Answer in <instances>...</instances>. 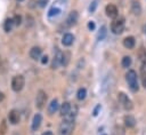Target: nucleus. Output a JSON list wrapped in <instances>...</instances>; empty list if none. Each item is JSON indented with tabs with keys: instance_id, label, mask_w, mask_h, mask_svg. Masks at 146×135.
Segmentation results:
<instances>
[{
	"instance_id": "1",
	"label": "nucleus",
	"mask_w": 146,
	"mask_h": 135,
	"mask_svg": "<svg viewBox=\"0 0 146 135\" xmlns=\"http://www.w3.org/2000/svg\"><path fill=\"white\" fill-rule=\"evenodd\" d=\"M66 117L67 118H65L59 125V128H58L59 135H71L74 129V118L71 116H66Z\"/></svg>"
},
{
	"instance_id": "2",
	"label": "nucleus",
	"mask_w": 146,
	"mask_h": 135,
	"mask_svg": "<svg viewBox=\"0 0 146 135\" xmlns=\"http://www.w3.org/2000/svg\"><path fill=\"white\" fill-rule=\"evenodd\" d=\"M125 80L129 85V88L132 90V92H137L139 89V86H138V79H137V73L135 70H129L125 74Z\"/></svg>"
},
{
	"instance_id": "3",
	"label": "nucleus",
	"mask_w": 146,
	"mask_h": 135,
	"mask_svg": "<svg viewBox=\"0 0 146 135\" xmlns=\"http://www.w3.org/2000/svg\"><path fill=\"white\" fill-rule=\"evenodd\" d=\"M24 84H25V80H24V77L22 74L15 76L11 80V88L14 92H21L24 87Z\"/></svg>"
},
{
	"instance_id": "4",
	"label": "nucleus",
	"mask_w": 146,
	"mask_h": 135,
	"mask_svg": "<svg viewBox=\"0 0 146 135\" xmlns=\"http://www.w3.org/2000/svg\"><path fill=\"white\" fill-rule=\"evenodd\" d=\"M111 30L114 34H120L123 32L124 30V19L123 18H119V19H115L112 22V25H111Z\"/></svg>"
},
{
	"instance_id": "5",
	"label": "nucleus",
	"mask_w": 146,
	"mask_h": 135,
	"mask_svg": "<svg viewBox=\"0 0 146 135\" xmlns=\"http://www.w3.org/2000/svg\"><path fill=\"white\" fill-rule=\"evenodd\" d=\"M117 98H119V102H120V104L125 109V110H131L132 109V102H131V100L124 94V93H119L117 94Z\"/></svg>"
},
{
	"instance_id": "6",
	"label": "nucleus",
	"mask_w": 146,
	"mask_h": 135,
	"mask_svg": "<svg viewBox=\"0 0 146 135\" xmlns=\"http://www.w3.org/2000/svg\"><path fill=\"white\" fill-rule=\"evenodd\" d=\"M46 101H47V94L43 90H39L35 97V106L38 109H42L46 104Z\"/></svg>"
},
{
	"instance_id": "7",
	"label": "nucleus",
	"mask_w": 146,
	"mask_h": 135,
	"mask_svg": "<svg viewBox=\"0 0 146 135\" xmlns=\"http://www.w3.org/2000/svg\"><path fill=\"white\" fill-rule=\"evenodd\" d=\"M8 120H9V122H10L11 125H17V124L19 122V120H21V114H19V112H18L17 110H15V109L10 110L9 113H8Z\"/></svg>"
},
{
	"instance_id": "8",
	"label": "nucleus",
	"mask_w": 146,
	"mask_h": 135,
	"mask_svg": "<svg viewBox=\"0 0 146 135\" xmlns=\"http://www.w3.org/2000/svg\"><path fill=\"white\" fill-rule=\"evenodd\" d=\"M105 11H106V15L108 17H111V18H115L117 16V8H116V6H114L112 3H110V5L106 6Z\"/></svg>"
},
{
	"instance_id": "9",
	"label": "nucleus",
	"mask_w": 146,
	"mask_h": 135,
	"mask_svg": "<svg viewBox=\"0 0 146 135\" xmlns=\"http://www.w3.org/2000/svg\"><path fill=\"white\" fill-rule=\"evenodd\" d=\"M62 57H63V53L60 50H56V54L54 55V59H52V64H51L52 69H57L62 64Z\"/></svg>"
},
{
	"instance_id": "10",
	"label": "nucleus",
	"mask_w": 146,
	"mask_h": 135,
	"mask_svg": "<svg viewBox=\"0 0 146 135\" xmlns=\"http://www.w3.org/2000/svg\"><path fill=\"white\" fill-rule=\"evenodd\" d=\"M59 112H60V116H63V117L68 116L71 112V104L68 102H64L59 109Z\"/></svg>"
},
{
	"instance_id": "11",
	"label": "nucleus",
	"mask_w": 146,
	"mask_h": 135,
	"mask_svg": "<svg viewBox=\"0 0 146 135\" xmlns=\"http://www.w3.org/2000/svg\"><path fill=\"white\" fill-rule=\"evenodd\" d=\"M41 121H42V117L40 113H36L34 117H33V120H32V129L33 130H36L39 129L40 125H41Z\"/></svg>"
},
{
	"instance_id": "12",
	"label": "nucleus",
	"mask_w": 146,
	"mask_h": 135,
	"mask_svg": "<svg viewBox=\"0 0 146 135\" xmlns=\"http://www.w3.org/2000/svg\"><path fill=\"white\" fill-rule=\"evenodd\" d=\"M73 41H74V37L71 33H65L62 38V43L64 46H71L73 43Z\"/></svg>"
},
{
	"instance_id": "13",
	"label": "nucleus",
	"mask_w": 146,
	"mask_h": 135,
	"mask_svg": "<svg viewBox=\"0 0 146 135\" xmlns=\"http://www.w3.org/2000/svg\"><path fill=\"white\" fill-rule=\"evenodd\" d=\"M135 45H136V41H135V38H133V37H127V38H124V40H123V46H124L125 48L132 49V48L135 47Z\"/></svg>"
},
{
	"instance_id": "14",
	"label": "nucleus",
	"mask_w": 146,
	"mask_h": 135,
	"mask_svg": "<svg viewBox=\"0 0 146 135\" xmlns=\"http://www.w3.org/2000/svg\"><path fill=\"white\" fill-rule=\"evenodd\" d=\"M41 56V48L40 47H33L30 50V57L32 59H38Z\"/></svg>"
},
{
	"instance_id": "15",
	"label": "nucleus",
	"mask_w": 146,
	"mask_h": 135,
	"mask_svg": "<svg viewBox=\"0 0 146 135\" xmlns=\"http://www.w3.org/2000/svg\"><path fill=\"white\" fill-rule=\"evenodd\" d=\"M76 21H78V13L74 10V11H72L70 15H68V17H67V25L68 26H72V25H74L75 23H76Z\"/></svg>"
},
{
	"instance_id": "16",
	"label": "nucleus",
	"mask_w": 146,
	"mask_h": 135,
	"mask_svg": "<svg viewBox=\"0 0 146 135\" xmlns=\"http://www.w3.org/2000/svg\"><path fill=\"white\" fill-rule=\"evenodd\" d=\"M58 108H59L58 101H57V100H52V101L50 102L49 106H48V112H49V114H54V113L58 110Z\"/></svg>"
},
{
	"instance_id": "17",
	"label": "nucleus",
	"mask_w": 146,
	"mask_h": 135,
	"mask_svg": "<svg viewBox=\"0 0 146 135\" xmlns=\"http://www.w3.org/2000/svg\"><path fill=\"white\" fill-rule=\"evenodd\" d=\"M138 57H139V61H140L143 68L146 66V49H145V48L141 47V48L139 49V51H138Z\"/></svg>"
},
{
	"instance_id": "18",
	"label": "nucleus",
	"mask_w": 146,
	"mask_h": 135,
	"mask_svg": "<svg viewBox=\"0 0 146 135\" xmlns=\"http://www.w3.org/2000/svg\"><path fill=\"white\" fill-rule=\"evenodd\" d=\"M131 11L135 14V15H140V13H141V7H140V5H139V2L138 1H132V3H131Z\"/></svg>"
},
{
	"instance_id": "19",
	"label": "nucleus",
	"mask_w": 146,
	"mask_h": 135,
	"mask_svg": "<svg viewBox=\"0 0 146 135\" xmlns=\"http://www.w3.org/2000/svg\"><path fill=\"white\" fill-rule=\"evenodd\" d=\"M14 25H15V23H14L13 18H7V19L5 21V23H3V29H5L6 32H10V31L13 30Z\"/></svg>"
},
{
	"instance_id": "20",
	"label": "nucleus",
	"mask_w": 146,
	"mask_h": 135,
	"mask_svg": "<svg viewBox=\"0 0 146 135\" xmlns=\"http://www.w3.org/2000/svg\"><path fill=\"white\" fill-rule=\"evenodd\" d=\"M124 125L127 127H133L136 125V119L132 116H125L124 117Z\"/></svg>"
},
{
	"instance_id": "21",
	"label": "nucleus",
	"mask_w": 146,
	"mask_h": 135,
	"mask_svg": "<svg viewBox=\"0 0 146 135\" xmlns=\"http://www.w3.org/2000/svg\"><path fill=\"white\" fill-rule=\"evenodd\" d=\"M86 95H87L86 88H80V89L78 90V93H76V97H78V100H80V101L84 100V98H86Z\"/></svg>"
},
{
	"instance_id": "22",
	"label": "nucleus",
	"mask_w": 146,
	"mask_h": 135,
	"mask_svg": "<svg viewBox=\"0 0 146 135\" xmlns=\"http://www.w3.org/2000/svg\"><path fill=\"white\" fill-rule=\"evenodd\" d=\"M106 33H107V31H106V26H102L100 30H99V32H98V35H97L98 40H104L105 37H106Z\"/></svg>"
},
{
	"instance_id": "23",
	"label": "nucleus",
	"mask_w": 146,
	"mask_h": 135,
	"mask_svg": "<svg viewBox=\"0 0 146 135\" xmlns=\"http://www.w3.org/2000/svg\"><path fill=\"white\" fill-rule=\"evenodd\" d=\"M121 64L123 68H129L131 65V57L130 56H124L121 61Z\"/></svg>"
},
{
	"instance_id": "24",
	"label": "nucleus",
	"mask_w": 146,
	"mask_h": 135,
	"mask_svg": "<svg viewBox=\"0 0 146 135\" xmlns=\"http://www.w3.org/2000/svg\"><path fill=\"white\" fill-rule=\"evenodd\" d=\"M140 78H141L143 87L146 88V70L144 68H141V70H140Z\"/></svg>"
},
{
	"instance_id": "25",
	"label": "nucleus",
	"mask_w": 146,
	"mask_h": 135,
	"mask_svg": "<svg viewBox=\"0 0 146 135\" xmlns=\"http://www.w3.org/2000/svg\"><path fill=\"white\" fill-rule=\"evenodd\" d=\"M59 13H60V9H59V8H55V7H52V8L49 10V13H48V16H49V17H52V16H57Z\"/></svg>"
},
{
	"instance_id": "26",
	"label": "nucleus",
	"mask_w": 146,
	"mask_h": 135,
	"mask_svg": "<svg viewBox=\"0 0 146 135\" xmlns=\"http://www.w3.org/2000/svg\"><path fill=\"white\" fill-rule=\"evenodd\" d=\"M70 61V54L68 53H63V57H62V65H67Z\"/></svg>"
},
{
	"instance_id": "27",
	"label": "nucleus",
	"mask_w": 146,
	"mask_h": 135,
	"mask_svg": "<svg viewBox=\"0 0 146 135\" xmlns=\"http://www.w3.org/2000/svg\"><path fill=\"white\" fill-rule=\"evenodd\" d=\"M6 130H7V124L5 120H2L0 124V135H5Z\"/></svg>"
},
{
	"instance_id": "28",
	"label": "nucleus",
	"mask_w": 146,
	"mask_h": 135,
	"mask_svg": "<svg viewBox=\"0 0 146 135\" xmlns=\"http://www.w3.org/2000/svg\"><path fill=\"white\" fill-rule=\"evenodd\" d=\"M13 21H14L15 25H21L22 24V16L21 15H15L14 18H13Z\"/></svg>"
},
{
	"instance_id": "29",
	"label": "nucleus",
	"mask_w": 146,
	"mask_h": 135,
	"mask_svg": "<svg viewBox=\"0 0 146 135\" xmlns=\"http://www.w3.org/2000/svg\"><path fill=\"white\" fill-rule=\"evenodd\" d=\"M96 7H97V3H96V1H94V2L89 6V11H90V13H94L95 9H96Z\"/></svg>"
},
{
	"instance_id": "30",
	"label": "nucleus",
	"mask_w": 146,
	"mask_h": 135,
	"mask_svg": "<svg viewBox=\"0 0 146 135\" xmlns=\"http://www.w3.org/2000/svg\"><path fill=\"white\" fill-rule=\"evenodd\" d=\"M88 29H89L90 31L95 30V23H94V22H89V23H88Z\"/></svg>"
},
{
	"instance_id": "31",
	"label": "nucleus",
	"mask_w": 146,
	"mask_h": 135,
	"mask_svg": "<svg viewBox=\"0 0 146 135\" xmlns=\"http://www.w3.org/2000/svg\"><path fill=\"white\" fill-rule=\"evenodd\" d=\"M99 110H100V105L98 104V105H97V106L95 108V110H94V112H92V114H94V116L96 117V116L98 114V111H99Z\"/></svg>"
},
{
	"instance_id": "32",
	"label": "nucleus",
	"mask_w": 146,
	"mask_h": 135,
	"mask_svg": "<svg viewBox=\"0 0 146 135\" xmlns=\"http://www.w3.org/2000/svg\"><path fill=\"white\" fill-rule=\"evenodd\" d=\"M41 63H42V64H47V63H48V56H47V55L42 56V58H41Z\"/></svg>"
},
{
	"instance_id": "33",
	"label": "nucleus",
	"mask_w": 146,
	"mask_h": 135,
	"mask_svg": "<svg viewBox=\"0 0 146 135\" xmlns=\"http://www.w3.org/2000/svg\"><path fill=\"white\" fill-rule=\"evenodd\" d=\"M39 5L40 7H44L47 5V0H39Z\"/></svg>"
},
{
	"instance_id": "34",
	"label": "nucleus",
	"mask_w": 146,
	"mask_h": 135,
	"mask_svg": "<svg viewBox=\"0 0 146 135\" xmlns=\"http://www.w3.org/2000/svg\"><path fill=\"white\" fill-rule=\"evenodd\" d=\"M3 98H5V95H3V93H2V92H0V102H2V101H3Z\"/></svg>"
},
{
	"instance_id": "35",
	"label": "nucleus",
	"mask_w": 146,
	"mask_h": 135,
	"mask_svg": "<svg viewBox=\"0 0 146 135\" xmlns=\"http://www.w3.org/2000/svg\"><path fill=\"white\" fill-rule=\"evenodd\" d=\"M42 135H54V134H52L51 132H49V130H48V132H46V133H43Z\"/></svg>"
},
{
	"instance_id": "36",
	"label": "nucleus",
	"mask_w": 146,
	"mask_h": 135,
	"mask_svg": "<svg viewBox=\"0 0 146 135\" xmlns=\"http://www.w3.org/2000/svg\"><path fill=\"white\" fill-rule=\"evenodd\" d=\"M17 1H18V2H21V1H24V0H17Z\"/></svg>"
},
{
	"instance_id": "37",
	"label": "nucleus",
	"mask_w": 146,
	"mask_h": 135,
	"mask_svg": "<svg viewBox=\"0 0 146 135\" xmlns=\"http://www.w3.org/2000/svg\"><path fill=\"white\" fill-rule=\"evenodd\" d=\"M0 64H1V58H0Z\"/></svg>"
},
{
	"instance_id": "38",
	"label": "nucleus",
	"mask_w": 146,
	"mask_h": 135,
	"mask_svg": "<svg viewBox=\"0 0 146 135\" xmlns=\"http://www.w3.org/2000/svg\"><path fill=\"white\" fill-rule=\"evenodd\" d=\"M14 135H17V134H14Z\"/></svg>"
},
{
	"instance_id": "39",
	"label": "nucleus",
	"mask_w": 146,
	"mask_h": 135,
	"mask_svg": "<svg viewBox=\"0 0 146 135\" xmlns=\"http://www.w3.org/2000/svg\"><path fill=\"white\" fill-rule=\"evenodd\" d=\"M103 135H105V134H103Z\"/></svg>"
}]
</instances>
